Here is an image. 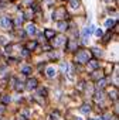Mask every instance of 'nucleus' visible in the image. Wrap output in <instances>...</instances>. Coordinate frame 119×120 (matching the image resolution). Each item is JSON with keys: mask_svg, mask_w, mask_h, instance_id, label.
I'll return each instance as SVG.
<instances>
[{"mask_svg": "<svg viewBox=\"0 0 119 120\" xmlns=\"http://www.w3.org/2000/svg\"><path fill=\"white\" fill-rule=\"evenodd\" d=\"M89 59H91V51H88V49H79L75 55V61L79 64H85Z\"/></svg>", "mask_w": 119, "mask_h": 120, "instance_id": "obj_1", "label": "nucleus"}, {"mask_svg": "<svg viewBox=\"0 0 119 120\" xmlns=\"http://www.w3.org/2000/svg\"><path fill=\"white\" fill-rule=\"evenodd\" d=\"M65 17H67V10H65L64 7H58V9H55V11L52 13L54 21H61V20H64Z\"/></svg>", "mask_w": 119, "mask_h": 120, "instance_id": "obj_2", "label": "nucleus"}, {"mask_svg": "<svg viewBox=\"0 0 119 120\" xmlns=\"http://www.w3.org/2000/svg\"><path fill=\"white\" fill-rule=\"evenodd\" d=\"M54 38V42H52V45L54 47H61V45H64L65 42H67V38H65V35H63V34H60V35H54L52 37Z\"/></svg>", "mask_w": 119, "mask_h": 120, "instance_id": "obj_3", "label": "nucleus"}, {"mask_svg": "<svg viewBox=\"0 0 119 120\" xmlns=\"http://www.w3.org/2000/svg\"><path fill=\"white\" fill-rule=\"evenodd\" d=\"M12 26H13V23H12V20L9 17H2V19H0V27H2V28L10 30Z\"/></svg>", "mask_w": 119, "mask_h": 120, "instance_id": "obj_4", "label": "nucleus"}, {"mask_svg": "<svg viewBox=\"0 0 119 120\" xmlns=\"http://www.w3.org/2000/svg\"><path fill=\"white\" fill-rule=\"evenodd\" d=\"M102 76H103V74H102V71H95L92 75H91V79H94V81H99V79H102Z\"/></svg>", "mask_w": 119, "mask_h": 120, "instance_id": "obj_5", "label": "nucleus"}, {"mask_svg": "<svg viewBox=\"0 0 119 120\" xmlns=\"http://www.w3.org/2000/svg\"><path fill=\"white\" fill-rule=\"evenodd\" d=\"M77 45H78V42H77L75 40H71V41L68 42V49H70V51H74V49H77Z\"/></svg>", "mask_w": 119, "mask_h": 120, "instance_id": "obj_6", "label": "nucleus"}, {"mask_svg": "<svg viewBox=\"0 0 119 120\" xmlns=\"http://www.w3.org/2000/svg\"><path fill=\"white\" fill-rule=\"evenodd\" d=\"M92 31H94V26H89V27H87V28L84 30V33H82V35H84V37H87V35H89V34H92Z\"/></svg>", "mask_w": 119, "mask_h": 120, "instance_id": "obj_7", "label": "nucleus"}, {"mask_svg": "<svg viewBox=\"0 0 119 120\" xmlns=\"http://www.w3.org/2000/svg\"><path fill=\"white\" fill-rule=\"evenodd\" d=\"M27 88H28V89L37 88V81H36V79H30V81L27 82Z\"/></svg>", "mask_w": 119, "mask_h": 120, "instance_id": "obj_8", "label": "nucleus"}, {"mask_svg": "<svg viewBox=\"0 0 119 120\" xmlns=\"http://www.w3.org/2000/svg\"><path fill=\"white\" fill-rule=\"evenodd\" d=\"M27 33L31 35V34H36V26L34 24H28L27 26Z\"/></svg>", "mask_w": 119, "mask_h": 120, "instance_id": "obj_9", "label": "nucleus"}, {"mask_svg": "<svg viewBox=\"0 0 119 120\" xmlns=\"http://www.w3.org/2000/svg\"><path fill=\"white\" fill-rule=\"evenodd\" d=\"M60 69H61L63 74H65V72L68 71V64H67V62H61V65H60Z\"/></svg>", "mask_w": 119, "mask_h": 120, "instance_id": "obj_10", "label": "nucleus"}, {"mask_svg": "<svg viewBox=\"0 0 119 120\" xmlns=\"http://www.w3.org/2000/svg\"><path fill=\"white\" fill-rule=\"evenodd\" d=\"M44 34H45V37H47V38H52V37L55 35V33H54L52 30H45V31H44Z\"/></svg>", "mask_w": 119, "mask_h": 120, "instance_id": "obj_11", "label": "nucleus"}, {"mask_svg": "<svg viewBox=\"0 0 119 120\" xmlns=\"http://www.w3.org/2000/svg\"><path fill=\"white\" fill-rule=\"evenodd\" d=\"M54 75H55V69H54V68H51V67H50V68H47V76L52 78Z\"/></svg>", "mask_w": 119, "mask_h": 120, "instance_id": "obj_12", "label": "nucleus"}, {"mask_svg": "<svg viewBox=\"0 0 119 120\" xmlns=\"http://www.w3.org/2000/svg\"><path fill=\"white\" fill-rule=\"evenodd\" d=\"M105 26H106L108 28H112V26H115V20H106Z\"/></svg>", "mask_w": 119, "mask_h": 120, "instance_id": "obj_13", "label": "nucleus"}, {"mask_svg": "<svg viewBox=\"0 0 119 120\" xmlns=\"http://www.w3.org/2000/svg\"><path fill=\"white\" fill-rule=\"evenodd\" d=\"M36 47H37V42H34V41H31V42L27 44V48H28V49H34Z\"/></svg>", "mask_w": 119, "mask_h": 120, "instance_id": "obj_14", "label": "nucleus"}, {"mask_svg": "<svg viewBox=\"0 0 119 120\" xmlns=\"http://www.w3.org/2000/svg\"><path fill=\"white\" fill-rule=\"evenodd\" d=\"M89 110H91V107H89L88 105H84V106L81 107V112H82V113H88Z\"/></svg>", "mask_w": 119, "mask_h": 120, "instance_id": "obj_15", "label": "nucleus"}, {"mask_svg": "<svg viewBox=\"0 0 119 120\" xmlns=\"http://www.w3.org/2000/svg\"><path fill=\"white\" fill-rule=\"evenodd\" d=\"M58 27H60V30H65V28H67V23H64V21H60Z\"/></svg>", "mask_w": 119, "mask_h": 120, "instance_id": "obj_16", "label": "nucleus"}, {"mask_svg": "<svg viewBox=\"0 0 119 120\" xmlns=\"http://www.w3.org/2000/svg\"><path fill=\"white\" fill-rule=\"evenodd\" d=\"M92 52H94L95 55H98V56H99V55H102V51H99L98 48H94V49H92Z\"/></svg>", "mask_w": 119, "mask_h": 120, "instance_id": "obj_17", "label": "nucleus"}, {"mask_svg": "<svg viewBox=\"0 0 119 120\" xmlns=\"http://www.w3.org/2000/svg\"><path fill=\"white\" fill-rule=\"evenodd\" d=\"M96 86H98V88H103V86H105V81H103V79H102V81L99 79V81H98V85H96Z\"/></svg>", "mask_w": 119, "mask_h": 120, "instance_id": "obj_18", "label": "nucleus"}, {"mask_svg": "<svg viewBox=\"0 0 119 120\" xmlns=\"http://www.w3.org/2000/svg\"><path fill=\"white\" fill-rule=\"evenodd\" d=\"M51 117H52L51 120H60V114H58V113H52Z\"/></svg>", "mask_w": 119, "mask_h": 120, "instance_id": "obj_19", "label": "nucleus"}, {"mask_svg": "<svg viewBox=\"0 0 119 120\" xmlns=\"http://www.w3.org/2000/svg\"><path fill=\"white\" fill-rule=\"evenodd\" d=\"M21 71H23L24 74H30V71H31V68H30V67H24V68H23Z\"/></svg>", "mask_w": 119, "mask_h": 120, "instance_id": "obj_20", "label": "nucleus"}, {"mask_svg": "<svg viewBox=\"0 0 119 120\" xmlns=\"http://www.w3.org/2000/svg\"><path fill=\"white\" fill-rule=\"evenodd\" d=\"M21 23H23V17H17V20H16V24H17V26H20Z\"/></svg>", "mask_w": 119, "mask_h": 120, "instance_id": "obj_21", "label": "nucleus"}, {"mask_svg": "<svg viewBox=\"0 0 119 120\" xmlns=\"http://www.w3.org/2000/svg\"><path fill=\"white\" fill-rule=\"evenodd\" d=\"M6 44V38L4 37H0V45H4Z\"/></svg>", "mask_w": 119, "mask_h": 120, "instance_id": "obj_22", "label": "nucleus"}, {"mask_svg": "<svg viewBox=\"0 0 119 120\" xmlns=\"http://www.w3.org/2000/svg\"><path fill=\"white\" fill-rule=\"evenodd\" d=\"M95 34H96L98 37H102V30H101V28H99V30H96V33H95Z\"/></svg>", "mask_w": 119, "mask_h": 120, "instance_id": "obj_23", "label": "nucleus"}, {"mask_svg": "<svg viewBox=\"0 0 119 120\" xmlns=\"http://www.w3.org/2000/svg\"><path fill=\"white\" fill-rule=\"evenodd\" d=\"M3 102H4V103L10 102V96H4V98H3Z\"/></svg>", "mask_w": 119, "mask_h": 120, "instance_id": "obj_24", "label": "nucleus"}, {"mask_svg": "<svg viewBox=\"0 0 119 120\" xmlns=\"http://www.w3.org/2000/svg\"><path fill=\"white\" fill-rule=\"evenodd\" d=\"M16 120H27V119H26V117H23V116H17V117H16Z\"/></svg>", "mask_w": 119, "mask_h": 120, "instance_id": "obj_25", "label": "nucleus"}, {"mask_svg": "<svg viewBox=\"0 0 119 120\" xmlns=\"http://www.w3.org/2000/svg\"><path fill=\"white\" fill-rule=\"evenodd\" d=\"M40 92H41V95H43V96H45V95H47V90H45V89H41Z\"/></svg>", "mask_w": 119, "mask_h": 120, "instance_id": "obj_26", "label": "nucleus"}, {"mask_svg": "<svg viewBox=\"0 0 119 120\" xmlns=\"http://www.w3.org/2000/svg\"><path fill=\"white\" fill-rule=\"evenodd\" d=\"M109 37H111V34H106V35H105V38H103V40H105V41H108V40H109Z\"/></svg>", "mask_w": 119, "mask_h": 120, "instance_id": "obj_27", "label": "nucleus"}, {"mask_svg": "<svg viewBox=\"0 0 119 120\" xmlns=\"http://www.w3.org/2000/svg\"><path fill=\"white\" fill-rule=\"evenodd\" d=\"M75 120H81V119H79V117H78V119H75Z\"/></svg>", "mask_w": 119, "mask_h": 120, "instance_id": "obj_28", "label": "nucleus"}, {"mask_svg": "<svg viewBox=\"0 0 119 120\" xmlns=\"http://www.w3.org/2000/svg\"><path fill=\"white\" fill-rule=\"evenodd\" d=\"M10 2H13V0H10Z\"/></svg>", "mask_w": 119, "mask_h": 120, "instance_id": "obj_29", "label": "nucleus"}]
</instances>
